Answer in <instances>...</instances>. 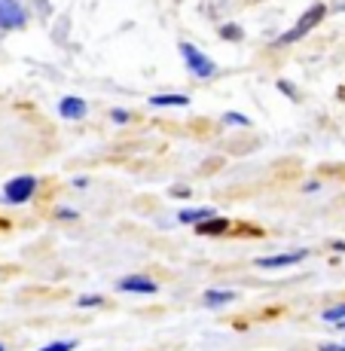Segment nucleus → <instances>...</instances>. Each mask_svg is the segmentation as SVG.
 Instances as JSON below:
<instances>
[{
    "instance_id": "obj_1",
    "label": "nucleus",
    "mask_w": 345,
    "mask_h": 351,
    "mask_svg": "<svg viewBox=\"0 0 345 351\" xmlns=\"http://www.w3.org/2000/svg\"><path fill=\"white\" fill-rule=\"evenodd\" d=\"M327 16V6L324 3H315V6H309L306 12H302L300 19H296V25L290 31H284L278 40H275V46H278V49H284V46H290V43H296V40H302L306 37L309 31L312 28H318V22H321V19Z\"/></svg>"
},
{
    "instance_id": "obj_2",
    "label": "nucleus",
    "mask_w": 345,
    "mask_h": 351,
    "mask_svg": "<svg viewBox=\"0 0 345 351\" xmlns=\"http://www.w3.org/2000/svg\"><path fill=\"white\" fill-rule=\"evenodd\" d=\"M180 58H184L187 71L199 80H211L214 73H217V64H214L202 49H195L193 43H180Z\"/></svg>"
},
{
    "instance_id": "obj_3",
    "label": "nucleus",
    "mask_w": 345,
    "mask_h": 351,
    "mask_svg": "<svg viewBox=\"0 0 345 351\" xmlns=\"http://www.w3.org/2000/svg\"><path fill=\"white\" fill-rule=\"evenodd\" d=\"M34 193H37V178H31V174L12 178L10 184L3 186V199L10 202V205H25V202H28Z\"/></svg>"
},
{
    "instance_id": "obj_4",
    "label": "nucleus",
    "mask_w": 345,
    "mask_h": 351,
    "mask_svg": "<svg viewBox=\"0 0 345 351\" xmlns=\"http://www.w3.org/2000/svg\"><path fill=\"white\" fill-rule=\"evenodd\" d=\"M25 22H28V12L19 0H0V31L25 28Z\"/></svg>"
},
{
    "instance_id": "obj_5",
    "label": "nucleus",
    "mask_w": 345,
    "mask_h": 351,
    "mask_svg": "<svg viewBox=\"0 0 345 351\" xmlns=\"http://www.w3.org/2000/svg\"><path fill=\"white\" fill-rule=\"evenodd\" d=\"M119 290H126V293H156V281L147 278V275H126V278H119Z\"/></svg>"
},
{
    "instance_id": "obj_6",
    "label": "nucleus",
    "mask_w": 345,
    "mask_h": 351,
    "mask_svg": "<svg viewBox=\"0 0 345 351\" xmlns=\"http://www.w3.org/2000/svg\"><path fill=\"white\" fill-rule=\"evenodd\" d=\"M306 260V251H294V254H275V256H260L257 266L260 269H284V266H296Z\"/></svg>"
},
{
    "instance_id": "obj_7",
    "label": "nucleus",
    "mask_w": 345,
    "mask_h": 351,
    "mask_svg": "<svg viewBox=\"0 0 345 351\" xmlns=\"http://www.w3.org/2000/svg\"><path fill=\"white\" fill-rule=\"evenodd\" d=\"M58 113H62L64 119H83L86 117V101L77 98V95H67V98H62V104H58Z\"/></svg>"
},
{
    "instance_id": "obj_8",
    "label": "nucleus",
    "mask_w": 345,
    "mask_h": 351,
    "mask_svg": "<svg viewBox=\"0 0 345 351\" xmlns=\"http://www.w3.org/2000/svg\"><path fill=\"white\" fill-rule=\"evenodd\" d=\"M239 300V293L235 290H205V296H202V302H205L208 308H217V306H229V302Z\"/></svg>"
},
{
    "instance_id": "obj_9",
    "label": "nucleus",
    "mask_w": 345,
    "mask_h": 351,
    "mask_svg": "<svg viewBox=\"0 0 345 351\" xmlns=\"http://www.w3.org/2000/svg\"><path fill=\"white\" fill-rule=\"evenodd\" d=\"M211 217H214L211 208H187V211H180V214H178L180 223H193V226L205 223V220H211Z\"/></svg>"
},
{
    "instance_id": "obj_10",
    "label": "nucleus",
    "mask_w": 345,
    "mask_h": 351,
    "mask_svg": "<svg viewBox=\"0 0 345 351\" xmlns=\"http://www.w3.org/2000/svg\"><path fill=\"white\" fill-rule=\"evenodd\" d=\"M226 229H229L226 217H211V220H205V223L195 226V232H199V235H223Z\"/></svg>"
},
{
    "instance_id": "obj_11",
    "label": "nucleus",
    "mask_w": 345,
    "mask_h": 351,
    "mask_svg": "<svg viewBox=\"0 0 345 351\" xmlns=\"http://www.w3.org/2000/svg\"><path fill=\"white\" fill-rule=\"evenodd\" d=\"M150 104L153 107H187L189 98L187 95H153Z\"/></svg>"
},
{
    "instance_id": "obj_12",
    "label": "nucleus",
    "mask_w": 345,
    "mask_h": 351,
    "mask_svg": "<svg viewBox=\"0 0 345 351\" xmlns=\"http://www.w3.org/2000/svg\"><path fill=\"white\" fill-rule=\"evenodd\" d=\"M321 321H324V324H336V327H340V324H345V302H340V306H330L327 312L321 315Z\"/></svg>"
},
{
    "instance_id": "obj_13",
    "label": "nucleus",
    "mask_w": 345,
    "mask_h": 351,
    "mask_svg": "<svg viewBox=\"0 0 345 351\" xmlns=\"http://www.w3.org/2000/svg\"><path fill=\"white\" fill-rule=\"evenodd\" d=\"M77 348V339H58V342H49V346L37 348V351H73Z\"/></svg>"
},
{
    "instance_id": "obj_14",
    "label": "nucleus",
    "mask_w": 345,
    "mask_h": 351,
    "mask_svg": "<svg viewBox=\"0 0 345 351\" xmlns=\"http://www.w3.org/2000/svg\"><path fill=\"white\" fill-rule=\"evenodd\" d=\"M220 37H223V40H233V43H239L245 34H241L239 25H223V28H220Z\"/></svg>"
},
{
    "instance_id": "obj_15",
    "label": "nucleus",
    "mask_w": 345,
    "mask_h": 351,
    "mask_svg": "<svg viewBox=\"0 0 345 351\" xmlns=\"http://www.w3.org/2000/svg\"><path fill=\"white\" fill-rule=\"evenodd\" d=\"M223 123H226V125H251V119H248L245 113L229 110V113H223Z\"/></svg>"
},
{
    "instance_id": "obj_16",
    "label": "nucleus",
    "mask_w": 345,
    "mask_h": 351,
    "mask_svg": "<svg viewBox=\"0 0 345 351\" xmlns=\"http://www.w3.org/2000/svg\"><path fill=\"white\" fill-rule=\"evenodd\" d=\"M101 302H104V300H101L98 293H86V296H80V300H77V306L80 308H92V306H101Z\"/></svg>"
},
{
    "instance_id": "obj_17",
    "label": "nucleus",
    "mask_w": 345,
    "mask_h": 351,
    "mask_svg": "<svg viewBox=\"0 0 345 351\" xmlns=\"http://www.w3.org/2000/svg\"><path fill=\"white\" fill-rule=\"evenodd\" d=\"M278 92H284V95H287V98H294V101L300 98V95H296V89L287 83V80H278Z\"/></svg>"
},
{
    "instance_id": "obj_18",
    "label": "nucleus",
    "mask_w": 345,
    "mask_h": 351,
    "mask_svg": "<svg viewBox=\"0 0 345 351\" xmlns=\"http://www.w3.org/2000/svg\"><path fill=\"white\" fill-rule=\"evenodd\" d=\"M110 119H113V123H128V119H132V113L119 110V107H117V110H110Z\"/></svg>"
},
{
    "instance_id": "obj_19",
    "label": "nucleus",
    "mask_w": 345,
    "mask_h": 351,
    "mask_svg": "<svg viewBox=\"0 0 345 351\" xmlns=\"http://www.w3.org/2000/svg\"><path fill=\"white\" fill-rule=\"evenodd\" d=\"M58 220H77V211H71V208H62V211H58Z\"/></svg>"
},
{
    "instance_id": "obj_20",
    "label": "nucleus",
    "mask_w": 345,
    "mask_h": 351,
    "mask_svg": "<svg viewBox=\"0 0 345 351\" xmlns=\"http://www.w3.org/2000/svg\"><path fill=\"white\" fill-rule=\"evenodd\" d=\"M318 351H345V342H340V346H333V342H324Z\"/></svg>"
},
{
    "instance_id": "obj_21",
    "label": "nucleus",
    "mask_w": 345,
    "mask_h": 351,
    "mask_svg": "<svg viewBox=\"0 0 345 351\" xmlns=\"http://www.w3.org/2000/svg\"><path fill=\"white\" fill-rule=\"evenodd\" d=\"M171 195H178V199H187L189 190H187V186H171Z\"/></svg>"
},
{
    "instance_id": "obj_22",
    "label": "nucleus",
    "mask_w": 345,
    "mask_h": 351,
    "mask_svg": "<svg viewBox=\"0 0 345 351\" xmlns=\"http://www.w3.org/2000/svg\"><path fill=\"white\" fill-rule=\"evenodd\" d=\"M333 247L336 251H345V241H333Z\"/></svg>"
},
{
    "instance_id": "obj_23",
    "label": "nucleus",
    "mask_w": 345,
    "mask_h": 351,
    "mask_svg": "<svg viewBox=\"0 0 345 351\" xmlns=\"http://www.w3.org/2000/svg\"><path fill=\"white\" fill-rule=\"evenodd\" d=\"M0 351H6V346H3V342H0Z\"/></svg>"
},
{
    "instance_id": "obj_24",
    "label": "nucleus",
    "mask_w": 345,
    "mask_h": 351,
    "mask_svg": "<svg viewBox=\"0 0 345 351\" xmlns=\"http://www.w3.org/2000/svg\"><path fill=\"white\" fill-rule=\"evenodd\" d=\"M340 330H345V324H340Z\"/></svg>"
}]
</instances>
